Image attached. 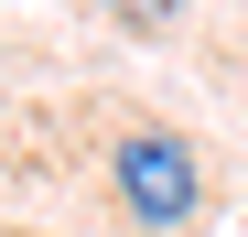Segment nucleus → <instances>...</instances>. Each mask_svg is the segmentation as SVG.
Here are the masks:
<instances>
[{
	"label": "nucleus",
	"instance_id": "f257e3e1",
	"mask_svg": "<svg viewBox=\"0 0 248 237\" xmlns=\"http://www.w3.org/2000/svg\"><path fill=\"white\" fill-rule=\"evenodd\" d=\"M119 205H130V226H184L205 205L194 140L184 130H130V140H119Z\"/></svg>",
	"mask_w": 248,
	"mask_h": 237
},
{
	"label": "nucleus",
	"instance_id": "f03ea898",
	"mask_svg": "<svg viewBox=\"0 0 248 237\" xmlns=\"http://www.w3.org/2000/svg\"><path fill=\"white\" fill-rule=\"evenodd\" d=\"M119 11H140V22H151V11H173V0H119Z\"/></svg>",
	"mask_w": 248,
	"mask_h": 237
}]
</instances>
